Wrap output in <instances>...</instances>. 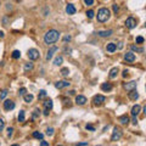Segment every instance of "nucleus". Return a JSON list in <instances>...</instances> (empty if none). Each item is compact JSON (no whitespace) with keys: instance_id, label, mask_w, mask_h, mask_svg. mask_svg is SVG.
Instances as JSON below:
<instances>
[{"instance_id":"10","label":"nucleus","mask_w":146,"mask_h":146,"mask_svg":"<svg viewBox=\"0 0 146 146\" xmlns=\"http://www.w3.org/2000/svg\"><path fill=\"white\" fill-rule=\"evenodd\" d=\"M124 60L128 61V62H134L135 61V55L133 54L132 51H129V52H127L124 55Z\"/></svg>"},{"instance_id":"22","label":"nucleus","mask_w":146,"mask_h":146,"mask_svg":"<svg viewBox=\"0 0 146 146\" xmlns=\"http://www.w3.org/2000/svg\"><path fill=\"white\" fill-rule=\"evenodd\" d=\"M23 99H24V101H26V102H32V101H33V95L26 93V94L23 95Z\"/></svg>"},{"instance_id":"4","label":"nucleus","mask_w":146,"mask_h":146,"mask_svg":"<svg viewBox=\"0 0 146 146\" xmlns=\"http://www.w3.org/2000/svg\"><path fill=\"white\" fill-rule=\"evenodd\" d=\"M39 51L37 50V49H29L28 50V59L29 60H32V61H35V60H38L39 59Z\"/></svg>"},{"instance_id":"31","label":"nucleus","mask_w":146,"mask_h":146,"mask_svg":"<svg viewBox=\"0 0 146 146\" xmlns=\"http://www.w3.org/2000/svg\"><path fill=\"white\" fill-rule=\"evenodd\" d=\"M61 74H62L63 77H67L70 74V70H68V68H62V70H61Z\"/></svg>"},{"instance_id":"42","label":"nucleus","mask_w":146,"mask_h":146,"mask_svg":"<svg viewBox=\"0 0 146 146\" xmlns=\"http://www.w3.org/2000/svg\"><path fill=\"white\" fill-rule=\"evenodd\" d=\"M132 122H133V124H136V123H138V119H136V116H133Z\"/></svg>"},{"instance_id":"17","label":"nucleus","mask_w":146,"mask_h":146,"mask_svg":"<svg viewBox=\"0 0 146 146\" xmlns=\"http://www.w3.org/2000/svg\"><path fill=\"white\" fill-rule=\"evenodd\" d=\"M106 50H107L108 52H114V51L117 50V45H116L114 43H110V44H107Z\"/></svg>"},{"instance_id":"12","label":"nucleus","mask_w":146,"mask_h":146,"mask_svg":"<svg viewBox=\"0 0 146 146\" xmlns=\"http://www.w3.org/2000/svg\"><path fill=\"white\" fill-rule=\"evenodd\" d=\"M56 51H57V48H56V46L50 48V50H49L48 54H46V60H48V61H50V60L52 59V56H54V54H55Z\"/></svg>"},{"instance_id":"43","label":"nucleus","mask_w":146,"mask_h":146,"mask_svg":"<svg viewBox=\"0 0 146 146\" xmlns=\"http://www.w3.org/2000/svg\"><path fill=\"white\" fill-rule=\"evenodd\" d=\"M70 40H71V37H70V35H66V37L63 38V42H70Z\"/></svg>"},{"instance_id":"28","label":"nucleus","mask_w":146,"mask_h":146,"mask_svg":"<svg viewBox=\"0 0 146 146\" xmlns=\"http://www.w3.org/2000/svg\"><path fill=\"white\" fill-rule=\"evenodd\" d=\"M45 97H46V91H45V90H40V91H39L38 99H39V100H43V99H45Z\"/></svg>"},{"instance_id":"1","label":"nucleus","mask_w":146,"mask_h":146,"mask_svg":"<svg viewBox=\"0 0 146 146\" xmlns=\"http://www.w3.org/2000/svg\"><path fill=\"white\" fill-rule=\"evenodd\" d=\"M59 38H60V33L56 29H50L44 35V43L48 44V45L49 44H54V43H56L59 40Z\"/></svg>"},{"instance_id":"7","label":"nucleus","mask_w":146,"mask_h":146,"mask_svg":"<svg viewBox=\"0 0 146 146\" xmlns=\"http://www.w3.org/2000/svg\"><path fill=\"white\" fill-rule=\"evenodd\" d=\"M4 108H5L6 111L14 110L15 108V102L14 101H11V100H5V102H4Z\"/></svg>"},{"instance_id":"25","label":"nucleus","mask_w":146,"mask_h":146,"mask_svg":"<svg viewBox=\"0 0 146 146\" xmlns=\"http://www.w3.org/2000/svg\"><path fill=\"white\" fill-rule=\"evenodd\" d=\"M24 119H26L24 111H20V113H18V122H24Z\"/></svg>"},{"instance_id":"36","label":"nucleus","mask_w":146,"mask_h":146,"mask_svg":"<svg viewBox=\"0 0 146 146\" xmlns=\"http://www.w3.org/2000/svg\"><path fill=\"white\" fill-rule=\"evenodd\" d=\"M144 40H145V39H144L142 37H136V44H142Z\"/></svg>"},{"instance_id":"40","label":"nucleus","mask_w":146,"mask_h":146,"mask_svg":"<svg viewBox=\"0 0 146 146\" xmlns=\"http://www.w3.org/2000/svg\"><path fill=\"white\" fill-rule=\"evenodd\" d=\"M113 12H114V14L117 15V12H118V10H119V7H118V5H117V4H114V5H113Z\"/></svg>"},{"instance_id":"9","label":"nucleus","mask_w":146,"mask_h":146,"mask_svg":"<svg viewBox=\"0 0 146 146\" xmlns=\"http://www.w3.org/2000/svg\"><path fill=\"white\" fill-rule=\"evenodd\" d=\"M71 83H68L67 80H60V82H56L55 83V86L57 89H62V88H66V86H68Z\"/></svg>"},{"instance_id":"16","label":"nucleus","mask_w":146,"mask_h":146,"mask_svg":"<svg viewBox=\"0 0 146 146\" xmlns=\"http://www.w3.org/2000/svg\"><path fill=\"white\" fill-rule=\"evenodd\" d=\"M129 99H130V100H138V99H139V94H138L136 89L130 90V93H129Z\"/></svg>"},{"instance_id":"23","label":"nucleus","mask_w":146,"mask_h":146,"mask_svg":"<svg viewBox=\"0 0 146 146\" xmlns=\"http://www.w3.org/2000/svg\"><path fill=\"white\" fill-rule=\"evenodd\" d=\"M62 61H63L62 56H57L55 59V61H54V65H55V66H60V65L62 63Z\"/></svg>"},{"instance_id":"38","label":"nucleus","mask_w":146,"mask_h":146,"mask_svg":"<svg viewBox=\"0 0 146 146\" xmlns=\"http://www.w3.org/2000/svg\"><path fill=\"white\" fill-rule=\"evenodd\" d=\"M4 127H5V122H4V119L0 118V132L4 129Z\"/></svg>"},{"instance_id":"27","label":"nucleus","mask_w":146,"mask_h":146,"mask_svg":"<svg viewBox=\"0 0 146 146\" xmlns=\"http://www.w3.org/2000/svg\"><path fill=\"white\" fill-rule=\"evenodd\" d=\"M20 57H21V51H18V50H15L14 52H12V59L17 60V59H20Z\"/></svg>"},{"instance_id":"14","label":"nucleus","mask_w":146,"mask_h":146,"mask_svg":"<svg viewBox=\"0 0 146 146\" xmlns=\"http://www.w3.org/2000/svg\"><path fill=\"white\" fill-rule=\"evenodd\" d=\"M86 102V97L83 96V95H78L76 96V104L77 105H84Z\"/></svg>"},{"instance_id":"26","label":"nucleus","mask_w":146,"mask_h":146,"mask_svg":"<svg viewBox=\"0 0 146 146\" xmlns=\"http://www.w3.org/2000/svg\"><path fill=\"white\" fill-rule=\"evenodd\" d=\"M133 51H136V52H144V49L142 48H139V46H136V45H132L130 46Z\"/></svg>"},{"instance_id":"33","label":"nucleus","mask_w":146,"mask_h":146,"mask_svg":"<svg viewBox=\"0 0 146 146\" xmlns=\"http://www.w3.org/2000/svg\"><path fill=\"white\" fill-rule=\"evenodd\" d=\"M85 129H86V130H91V132H94V130H95V127H94V125H91V124H86V125H85Z\"/></svg>"},{"instance_id":"44","label":"nucleus","mask_w":146,"mask_h":146,"mask_svg":"<svg viewBox=\"0 0 146 146\" xmlns=\"http://www.w3.org/2000/svg\"><path fill=\"white\" fill-rule=\"evenodd\" d=\"M40 145H42V146H48L49 142H48V141H44V140L42 139V142H40Z\"/></svg>"},{"instance_id":"19","label":"nucleus","mask_w":146,"mask_h":146,"mask_svg":"<svg viewBox=\"0 0 146 146\" xmlns=\"http://www.w3.org/2000/svg\"><path fill=\"white\" fill-rule=\"evenodd\" d=\"M101 89L104 91H111L112 90V84L111 83H102L101 84Z\"/></svg>"},{"instance_id":"21","label":"nucleus","mask_w":146,"mask_h":146,"mask_svg":"<svg viewBox=\"0 0 146 146\" xmlns=\"http://www.w3.org/2000/svg\"><path fill=\"white\" fill-rule=\"evenodd\" d=\"M118 68L117 67H113L111 71H110V78H116L117 77V74H118Z\"/></svg>"},{"instance_id":"29","label":"nucleus","mask_w":146,"mask_h":146,"mask_svg":"<svg viewBox=\"0 0 146 146\" xmlns=\"http://www.w3.org/2000/svg\"><path fill=\"white\" fill-rule=\"evenodd\" d=\"M39 116H40V111H39V110H34L33 114H32V118L35 119V118H38Z\"/></svg>"},{"instance_id":"2","label":"nucleus","mask_w":146,"mask_h":146,"mask_svg":"<svg viewBox=\"0 0 146 146\" xmlns=\"http://www.w3.org/2000/svg\"><path fill=\"white\" fill-rule=\"evenodd\" d=\"M110 16H111L110 10H108V9H106V7H102V9H100V10L97 11V21H99V22L108 21Z\"/></svg>"},{"instance_id":"39","label":"nucleus","mask_w":146,"mask_h":146,"mask_svg":"<svg viewBox=\"0 0 146 146\" xmlns=\"http://www.w3.org/2000/svg\"><path fill=\"white\" fill-rule=\"evenodd\" d=\"M32 68H33V65H32V63H27V65L24 66V70H26V71L32 70Z\"/></svg>"},{"instance_id":"20","label":"nucleus","mask_w":146,"mask_h":146,"mask_svg":"<svg viewBox=\"0 0 146 146\" xmlns=\"http://www.w3.org/2000/svg\"><path fill=\"white\" fill-rule=\"evenodd\" d=\"M118 121L122 124H128V123H129V117H128L127 114H124V116H121L118 118Z\"/></svg>"},{"instance_id":"5","label":"nucleus","mask_w":146,"mask_h":146,"mask_svg":"<svg viewBox=\"0 0 146 146\" xmlns=\"http://www.w3.org/2000/svg\"><path fill=\"white\" fill-rule=\"evenodd\" d=\"M125 26L129 28V29H133V28L136 27V20L133 18V17H128L125 20Z\"/></svg>"},{"instance_id":"47","label":"nucleus","mask_w":146,"mask_h":146,"mask_svg":"<svg viewBox=\"0 0 146 146\" xmlns=\"http://www.w3.org/2000/svg\"><path fill=\"white\" fill-rule=\"evenodd\" d=\"M44 114H45V116H49V110L45 108V110H44Z\"/></svg>"},{"instance_id":"6","label":"nucleus","mask_w":146,"mask_h":146,"mask_svg":"<svg viewBox=\"0 0 146 146\" xmlns=\"http://www.w3.org/2000/svg\"><path fill=\"white\" fill-rule=\"evenodd\" d=\"M93 102H94L95 106H101V105L105 102V96H102V95H96V96H94V99H93Z\"/></svg>"},{"instance_id":"37","label":"nucleus","mask_w":146,"mask_h":146,"mask_svg":"<svg viewBox=\"0 0 146 146\" xmlns=\"http://www.w3.org/2000/svg\"><path fill=\"white\" fill-rule=\"evenodd\" d=\"M26 93H27V89H26V88H21V89H20V91H18V94H20L21 96H23Z\"/></svg>"},{"instance_id":"35","label":"nucleus","mask_w":146,"mask_h":146,"mask_svg":"<svg viewBox=\"0 0 146 146\" xmlns=\"http://www.w3.org/2000/svg\"><path fill=\"white\" fill-rule=\"evenodd\" d=\"M7 95V90L6 89H4V90L1 91V94H0V99H5Z\"/></svg>"},{"instance_id":"49","label":"nucleus","mask_w":146,"mask_h":146,"mask_svg":"<svg viewBox=\"0 0 146 146\" xmlns=\"http://www.w3.org/2000/svg\"><path fill=\"white\" fill-rule=\"evenodd\" d=\"M3 37H4V32H1V31H0V38H3Z\"/></svg>"},{"instance_id":"15","label":"nucleus","mask_w":146,"mask_h":146,"mask_svg":"<svg viewBox=\"0 0 146 146\" xmlns=\"http://www.w3.org/2000/svg\"><path fill=\"white\" fill-rule=\"evenodd\" d=\"M141 111V106L140 105H135V106H133L132 108V116H138Z\"/></svg>"},{"instance_id":"32","label":"nucleus","mask_w":146,"mask_h":146,"mask_svg":"<svg viewBox=\"0 0 146 146\" xmlns=\"http://www.w3.org/2000/svg\"><path fill=\"white\" fill-rule=\"evenodd\" d=\"M54 132H55V130H54V128H48V129H46V135L52 136V135H54Z\"/></svg>"},{"instance_id":"24","label":"nucleus","mask_w":146,"mask_h":146,"mask_svg":"<svg viewBox=\"0 0 146 146\" xmlns=\"http://www.w3.org/2000/svg\"><path fill=\"white\" fill-rule=\"evenodd\" d=\"M33 138H35V139H38V140H42L44 138V135L39 132H33Z\"/></svg>"},{"instance_id":"30","label":"nucleus","mask_w":146,"mask_h":146,"mask_svg":"<svg viewBox=\"0 0 146 146\" xmlns=\"http://www.w3.org/2000/svg\"><path fill=\"white\" fill-rule=\"evenodd\" d=\"M12 135H14V128L9 127V128H7V136H9V138H12Z\"/></svg>"},{"instance_id":"3","label":"nucleus","mask_w":146,"mask_h":146,"mask_svg":"<svg viewBox=\"0 0 146 146\" xmlns=\"http://www.w3.org/2000/svg\"><path fill=\"white\" fill-rule=\"evenodd\" d=\"M122 129L119 128V127H114V129H113V132H112V136H111V140L112 141H117L122 138Z\"/></svg>"},{"instance_id":"41","label":"nucleus","mask_w":146,"mask_h":146,"mask_svg":"<svg viewBox=\"0 0 146 146\" xmlns=\"http://www.w3.org/2000/svg\"><path fill=\"white\" fill-rule=\"evenodd\" d=\"M84 3H85L86 5H93V4H94V0H84Z\"/></svg>"},{"instance_id":"13","label":"nucleus","mask_w":146,"mask_h":146,"mask_svg":"<svg viewBox=\"0 0 146 146\" xmlns=\"http://www.w3.org/2000/svg\"><path fill=\"white\" fill-rule=\"evenodd\" d=\"M136 82L135 80H133V82H129V83H127L124 85V88L127 89L128 91H130V90H133V89H136Z\"/></svg>"},{"instance_id":"34","label":"nucleus","mask_w":146,"mask_h":146,"mask_svg":"<svg viewBox=\"0 0 146 146\" xmlns=\"http://www.w3.org/2000/svg\"><path fill=\"white\" fill-rule=\"evenodd\" d=\"M94 11L93 10H89V11H86V16H88V18H93L94 17Z\"/></svg>"},{"instance_id":"45","label":"nucleus","mask_w":146,"mask_h":146,"mask_svg":"<svg viewBox=\"0 0 146 146\" xmlns=\"http://www.w3.org/2000/svg\"><path fill=\"white\" fill-rule=\"evenodd\" d=\"M128 73H129V72H128L127 70H124V71H123V74H122V76L125 78V77H128Z\"/></svg>"},{"instance_id":"8","label":"nucleus","mask_w":146,"mask_h":146,"mask_svg":"<svg viewBox=\"0 0 146 146\" xmlns=\"http://www.w3.org/2000/svg\"><path fill=\"white\" fill-rule=\"evenodd\" d=\"M112 33H113V32H112L111 29H108V31H99V32H97V35L101 37V38H106V37H111Z\"/></svg>"},{"instance_id":"11","label":"nucleus","mask_w":146,"mask_h":146,"mask_svg":"<svg viewBox=\"0 0 146 146\" xmlns=\"http://www.w3.org/2000/svg\"><path fill=\"white\" fill-rule=\"evenodd\" d=\"M77 11V9L74 7V5L73 4H68L67 6H66V12L68 15H74Z\"/></svg>"},{"instance_id":"18","label":"nucleus","mask_w":146,"mask_h":146,"mask_svg":"<svg viewBox=\"0 0 146 146\" xmlns=\"http://www.w3.org/2000/svg\"><path fill=\"white\" fill-rule=\"evenodd\" d=\"M52 106H54V105H52V100H51V99H46L45 102H44V107L50 111V110L52 108Z\"/></svg>"},{"instance_id":"48","label":"nucleus","mask_w":146,"mask_h":146,"mask_svg":"<svg viewBox=\"0 0 146 146\" xmlns=\"http://www.w3.org/2000/svg\"><path fill=\"white\" fill-rule=\"evenodd\" d=\"M74 93H76L74 90H71V91H70V95H74Z\"/></svg>"},{"instance_id":"46","label":"nucleus","mask_w":146,"mask_h":146,"mask_svg":"<svg viewBox=\"0 0 146 146\" xmlns=\"http://www.w3.org/2000/svg\"><path fill=\"white\" fill-rule=\"evenodd\" d=\"M77 145H78V146H86V145H88V142H78Z\"/></svg>"}]
</instances>
